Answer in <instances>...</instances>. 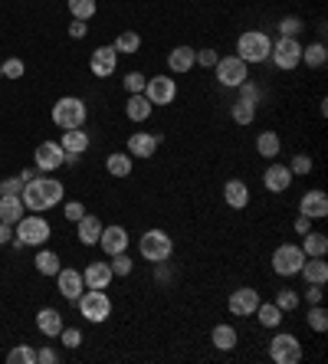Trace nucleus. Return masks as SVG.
<instances>
[{
  "label": "nucleus",
  "instance_id": "obj_1",
  "mask_svg": "<svg viewBox=\"0 0 328 364\" xmlns=\"http://www.w3.org/2000/svg\"><path fill=\"white\" fill-rule=\"evenodd\" d=\"M17 233H13V246L20 250V246H43L46 239H50V220L39 214H30V217H20L17 220Z\"/></svg>",
  "mask_w": 328,
  "mask_h": 364
},
{
  "label": "nucleus",
  "instance_id": "obj_2",
  "mask_svg": "<svg viewBox=\"0 0 328 364\" xmlns=\"http://www.w3.org/2000/svg\"><path fill=\"white\" fill-rule=\"evenodd\" d=\"M269 50H273V39L259 33V30H246L240 39H237V56L243 63H266L269 60Z\"/></svg>",
  "mask_w": 328,
  "mask_h": 364
},
{
  "label": "nucleus",
  "instance_id": "obj_3",
  "mask_svg": "<svg viewBox=\"0 0 328 364\" xmlns=\"http://www.w3.org/2000/svg\"><path fill=\"white\" fill-rule=\"evenodd\" d=\"M138 250L148 263H167L171 253H174V239L167 237L164 230H148V233L138 239Z\"/></svg>",
  "mask_w": 328,
  "mask_h": 364
},
{
  "label": "nucleus",
  "instance_id": "obj_4",
  "mask_svg": "<svg viewBox=\"0 0 328 364\" xmlns=\"http://www.w3.org/2000/svg\"><path fill=\"white\" fill-rule=\"evenodd\" d=\"M79 315L86 318V322H105L109 315H112V299L105 295V289H86L79 295Z\"/></svg>",
  "mask_w": 328,
  "mask_h": 364
},
{
  "label": "nucleus",
  "instance_id": "obj_5",
  "mask_svg": "<svg viewBox=\"0 0 328 364\" xmlns=\"http://www.w3.org/2000/svg\"><path fill=\"white\" fill-rule=\"evenodd\" d=\"M53 122L69 131V128H82L86 122V102L76 99V95H63V99L53 105Z\"/></svg>",
  "mask_w": 328,
  "mask_h": 364
},
{
  "label": "nucleus",
  "instance_id": "obj_6",
  "mask_svg": "<svg viewBox=\"0 0 328 364\" xmlns=\"http://www.w3.org/2000/svg\"><path fill=\"white\" fill-rule=\"evenodd\" d=\"M269 60L279 66V69H295L302 63V43L295 37H279L269 50Z\"/></svg>",
  "mask_w": 328,
  "mask_h": 364
},
{
  "label": "nucleus",
  "instance_id": "obj_7",
  "mask_svg": "<svg viewBox=\"0 0 328 364\" xmlns=\"http://www.w3.org/2000/svg\"><path fill=\"white\" fill-rule=\"evenodd\" d=\"M305 263L302 246H292V243H282L276 253H273V273L279 276H299V269Z\"/></svg>",
  "mask_w": 328,
  "mask_h": 364
},
{
  "label": "nucleus",
  "instance_id": "obj_8",
  "mask_svg": "<svg viewBox=\"0 0 328 364\" xmlns=\"http://www.w3.org/2000/svg\"><path fill=\"white\" fill-rule=\"evenodd\" d=\"M269 358L276 364H299L302 361V345H299L295 335L282 331V335H276V338L269 341Z\"/></svg>",
  "mask_w": 328,
  "mask_h": 364
},
{
  "label": "nucleus",
  "instance_id": "obj_9",
  "mask_svg": "<svg viewBox=\"0 0 328 364\" xmlns=\"http://www.w3.org/2000/svg\"><path fill=\"white\" fill-rule=\"evenodd\" d=\"M214 73H217V82L227 89H237L240 82H246V63H243L240 56H220Z\"/></svg>",
  "mask_w": 328,
  "mask_h": 364
},
{
  "label": "nucleus",
  "instance_id": "obj_10",
  "mask_svg": "<svg viewBox=\"0 0 328 364\" xmlns=\"http://www.w3.org/2000/svg\"><path fill=\"white\" fill-rule=\"evenodd\" d=\"M145 95H148L152 105H171L177 99V82L171 75H152L145 82Z\"/></svg>",
  "mask_w": 328,
  "mask_h": 364
},
{
  "label": "nucleus",
  "instance_id": "obj_11",
  "mask_svg": "<svg viewBox=\"0 0 328 364\" xmlns=\"http://www.w3.org/2000/svg\"><path fill=\"white\" fill-rule=\"evenodd\" d=\"M230 315H240V318H250L256 315V305H259V289H250V286H243V289L230 292Z\"/></svg>",
  "mask_w": 328,
  "mask_h": 364
},
{
  "label": "nucleus",
  "instance_id": "obj_12",
  "mask_svg": "<svg viewBox=\"0 0 328 364\" xmlns=\"http://www.w3.org/2000/svg\"><path fill=\"white\" fill-rule=\"evenodd\" d=\"M33 161H37L39 171H56L60 164H66V151L60 148V141H43L33 151Z\"/></svg>",
  "mask_w": 328,
  "mask_h": 364
},
{
  "label": "nucleus",
  "instance_id": "obj_13",
  "mask_svg": "<svg viewBox=\"0 0 328 364\" xmlns=\"http://www.w3.org/2000/svg\"><path fill=\"white\" fill-rule=\"evenodd\" d=\"M56 286H60V295L69 302H76L82 292H86V279H82V273H76V269H60L56 273Z\"/></svg>",
  "mask_w": 328,
  "mask_h": 364
},
{
  "label": "nucleus",
  "instance_id": "obj_14",
  "mask_svg": "<svg viewBox=\"0 0 328 364\" xmlns=\"http://www.w3.org/2000/svg\"><path fill=\"white\" fill-rule=\"evenodd\" d=\"M89 69H92V73L99 75V79L112 75L115 69H118V53H115V46H99V50H92Z\"/></svg>",
  "mask_w": 328,
  "mask_h": 364
},
{
  "label": "nucleus",
  "instance_id": "obj_15",
  "mask_svg": "<svg viewBox=\"0 0 328 364\" xmlns=\"http://www.w3.org/2000/svg\"><path fill=\"white\" fill-rule=\"evenodd\" d=\"M292 171H289V164H269L266 167V174H263V184L269 194H282V190H289L292 188Z\"/></svg>",
  "mask_w": 328,
  "mask_h": 364
},
{
  "label": "nucleus",
  "instance_id": "obj_16",
  "mask_svg": "<svg viewBox=\"0 0 328 364\" xmlns=\"http://www.w3.org/2000/svg\"><path fill=\"white\" fill-rule=\"evenodd\" d=\"M299 214H305L309 220H322V217H328V194L325 190H309V194H302Z\"/></svg>",
  "mask_w": 328,
  "mask_h": 364
},
{
  "label": "nucleus",
  "instance_id": "obj_17",
  "mask_svg": "<svg viewBox=\"0 0 328 364\" xmlns=\"http://www.w3.org/2000/svg\"><path fill=\"white\" fill-rule=\"evenodd\" d=\"M99 246L109 253V256H115V253H128V230L125 226H102Z\"/></svg>",
  "mask_w": 328,
  "mask_h": 364
},
{
  "label": "nucleus",
  "instance_id": "obj_18",
  "mask_svg": "<svg viewBox=\"0 0 328 364\" xmlns=\"http://www.w3.org/2000/svg\"><path fill=\"white\" fill-rule=\"evenodd\" d=\"M161 145V135H152V131H135L128 138V154L131 158H152L154 151Z\"/></svg>",
  "mask_w": 328,
  "mask_h": 364
},
{
  "label": "nucleus",
  "instance_id": "obj_19",
  "mask_svg": "<svg viewBox=\"0 0 328 364\" xmlns=\"http://www.w3.org/2000/svg\"><path fill=\"white\" fill-rule=\"evenodd\" d=\"M82 279H86V289H109V282H112V266L109 263H89L86 273H82Z\"/></svg>",
  "mask_w": 328,
  "mask_h": 364
},
{
  "label": "nucleus",
  "instance_id": "obj_20",
  "mask_svg": "<svg viewBox=\"0 0 328 364\" xmlns=\"http://www.w3.org/2000/svg\"><path fill=\"white\" fill-rule=\"evenodd\" d=\"M305 276V282L309 286H325L328 282V263H325V256H305V263L302 269H299Z\"/></svg>",
  "mask_w": 328,
  "mask_h": 364
},
{
  "label": "nucleus",
  "instance_id": "obj_21",
  "mask_svg": "<svg viewBox=\"0 0 328 364\" xmlns=\"http://www.w3.org/2000/svg\"><path fill=\"white\" fill-rule=\"evenodd\" d=\"M224 201L230 203V210H243L250 203V188L243 184L240 177H230L227 184H224Z\"/></svg>",
  "mask_w": 328,
  "mask_h": 364
},
{
  "label": "nucleus",
  "instance_id": "obj_22",
  "mask_svg": "<svg viewBox=\"0 0 328 364\" xmlns=\"http://www.w3.org/2000/svg\"><path fill=\"white\" fill-rule=\"evenodd\" d=\"M24 201H20V194H0V224H17L20 217H24Z\"/></svg>",
  "mask_w": 328,
  "mask_h": 364
},
{
  "label": "nucleus",
  "instance_id": "obj_23",
  "mask_svg": "<svg viewBox=\"0 0 328 364\" xmlns=\"http://www.w3.org/2000/svg\"><path fill=\"white\" fill-rule=\"evenodd\" d=\"M37 328L46 335V338H56V335L63 331V315L56 312V309H39L37 312Z\"/></svg>",
  "mask_w": 328,
  "mask_h": 364
},
{
  "label": "nucleus",
  "instance_id": "obj_24",
  "mask_svg": "<svg viewBox=\"0 0 328 364\" xmlns=\"http://www.w3.org/2000/svg\"><path fill=\"white\" fill-rule=\"evenodd\" d=\"M125 115L131 122H145V118H152V102L145 92H135V95H128L125 102Z\"/></svg>",
  "mask_w": 328,
  "mask_h": 364
},
{
  "label": "nucleus",
  "instance_id": "obj_25",
  "mask_svg": "<svg viewBox=\"0 0 328 364\" xmlns=\"http://www.w3.org/2000/svg\"><path fill=\"white\" fill-rule=\"evenodd\" d=\"M76 226H79V243H82V246H95V243H99V237H102V224H99V217L86 214Z\"/></svg>",
  "mask_w": 328,
  "mask_h": 364
},
{
  "label": "nucleus",
  "instance_id": "obj_26",
  "mask_svg": "<svg viewBox=\"0 0 328 364\" xmlns=\"http://www.w3.org/2000/svg\"><path fill=\"white\" fill-rule=\"evenodd\" d=\"M37 184H39V194H43L46 210L63 201V181H56V177H37Z\"/></svg>",
  "mask_w": 328,
  "mask_h": 364
},
{
  "label": "nucleus",
  "instance_id": "obj_27",
  "mask_svg": "<svg viewBox=\"0 0 328 364\" xmlns=\"http://www.w3.org/2000/svg\"><path fill=\"white\" fill-rule=\"evenodd\" d=\"M194 53L190 46H174V50L167 53V66L174 69V73H190L194 69Z\"/></svg>",
  "mask_w": 328,
  "mask_h": 364
},
{
  "label": "nucleus",
  "instance_id": "obj_28",
  "mask_svg": "<svg viewBox=\"0 0 328 364\" xmlns=\"http://www.w3.org/2000/svg\"><path fill=\"white\" fill-rule=\"evenodd\" d=\"M60 148H63L66 154H82V151L89 148V135L82 131V128H69V131H63Z\"/></svg>",
  "mask_w": 328,
  "mask_h": 364
},
{
  "label": "nucleus",
  "instance_id": "obj_29",
  "mask_svg": "<svg viewBox=\"0 0 328 364\" xmlns=\"http://www.w3.org/2000/svg\"><path fill=\"white\" fill-rule=\"evenodd\" d=\"M210 341H214V348H220V352H233L237 341H240V335H237V328L233 325H217L214 331H210Z\"/></svg>",
  "mask_w": 328,
  "mask_h": 364
},
{
  "label": "nucleus",
  "instance_id": "obj_30",
  "mask_svg": "<svg viewBox=\"0 0 328 364\" xmlns=\"http://www.w3.org/2000/svg\"><path fill=\"white\" fill-rule=\"evenodd\" d=\"M105 167H109L112 177H128L131 167H135V161H131V154H125V151H115V154L105 158Z\"/></svg>",
  "mask_w": 328,
  "mask_h": 364
},
{
  "label": "nucleus",
  "instance_id": "obj_31",
  "mask_svg": "<svg viewBox=\"0 0 328 364\" xmlns=\"http://www.w3.org/2000/svg\"><path fill=\"white\" fill-rule=\"evenodd\" d=\"M279 151H282V141H279L276 131H259L256 135V154L259 158H276Z\"/></svg>",
  "mask_w": 328,
  "mask_h": 364
},
{
  "label": "nucleus",
  "instance_id": "obj_32",
  "mask_svg": "<svg viewBox=\"0 0 328 364\" xmlns=\"http://www.w3.org/2000/svg\"><path fill=\"white\" fill-rule=\"evenodd\" d=\"M302 253L305 256H325L328 253V237L325 233H316V230L302 233Z\"/></svg>",
  "mask_w": 328,
  "mask_h": 364
},
{
  "label": "nucleus",
  "instance_id": "obj_33",
  "mask_svg": "<svg viewBox=\"0 0 328 364\" xmlns=\"http://www.w3.org/2000/svg\"><path fill=\"white\" fill-rule=\"evenodd\" d=\"M33 263H37V273H39V276H56V273L63 269V266H60V256H56L53 250H39Z\"/></svg>",
  "mask_w": 328,
  "mask_h": 364
},
{
  "label": "nucleus",
  "instance_id": "obj_34",
  "mask_svg": "<svg viewBox=\"0 0 328 364\" xmlns=\"http://www.w3.org/2000/svg\"><path fill=\"white\" fill-rule=\"evenodd\" d=\"M328 60V50H325V43L318 39V43H309V46H302V63L305 66H312V69H318V66H325Z\"/></svg>",
  "mask_w": 328,
  "mask_h": 364
},
{
  "label": "nucleus",
  "instance_id": "obj_35",
  "mask_svg": "<svg viewBox=\"0 0 328 364\" xmlns=\"http://www.w3.org/2000/svg\"><path fill=\"white\" fill-rule=\"evenodd\" d=\"M112 46H115V53H118V56H122V53H125V56H131V53H138L141 37L135 33V30H125V33H118V37H115Z\"/></svg>",
  "mask_w": 328,
  "mask_h": 364
},
{
  "label": "nucleus",
  "instance_id": "obj_36",
  "mask_svg": "<svg viewBox=\"0 0 328 364\" xmlns=\"http://www.w3.org/2000/svg\"><path fill=\"white\" fill-rule=\"evenodd\" d=\"M256 315H259V322H263L266 328H276L279 322H282V309H279L276 302H259V305H256Z\"/></svg>",
  "mask_w": 328,
  "mask_h": 364
},
{
  "label": "nucleus",
  "instance_id": "obj_37",
  "mask_svg": "<svg viewBox=\"0 0 328 364\" xmlns=\"http://www.w3.org/2000/svg\"><path fill=\"white\" fill-rule=\"evenodd\" d=\"M230 115H233V122L237 125H250L253 118H256V105L246 99H237L233 102V109H230Z\"/></svg>",
  "mask_w": 328,
  "mask_h": 364
},
{
  "label": "nucleus",
  "instance_id": "obj_38",
  "mask_svg": "<svg viewBox=\"0 0 328 364\" xmlns=\"http://www.w3.org/2000/svg\"><path fill=\"white\" fill-rule=\"evenodd\" d=\"M66 3H69L73 20H89V17H95V10H99L95 0H66Z\"/></svg>",
  "mask_w": 328,
  "mask_h": 364
},
{
  "label": "nucleus",
  "instance_id": "obj_39",
  "mask_svg": "<svg viewBox=\"0 0 328 364\" xmlns=\"http://www.w3.org/2000/svg\"><path fill=\"white\" fill-rule=\"evenodd\" d=\"M109 266H112V276H131V269H135V263L128 260V253H115V256H109Z\"/></svg>",
  "mask_w": 328,
  "mask_h": 364
},
{
  "label": "nucleus",
  "instance_id": "obj_40",
  "mask_svg": "<svg viewBox=\"0 0 328 364\" xmlns=\"http://www.w3.org/2000/svg\"><path fill=\"white\" fill-rule=\"evenodd\" d=\"M305 322H309L312 331H325L328 328V312L322 309V305H309V318H305Z\"/></svg>",
  "mask_w": 328,
  "mask_h": 364
},
{
  "label": "nucleus",
  "instance_id": "obj_41",
  "mask_svg": "<svg viewBox=\"0 0 328 364\" xmlns=\"http://www.w3.org/2000/svg\"><path fill=\"white\" fill-rule=\"evenodd\" d=\"M302 30H305V24L299 17H282L279 20V37H299Z\"/></svg>",
  "mask_w": 328,
  "mask_h": 364
},
{
  "label": "nucleus",
  "instance_id": "obj_42",
  "mask_svg": "<svg viewBox=\"0 0 328 364\" xmlns=\"http://www.w3.org/2000/svg\"><path fill=\"white\" fill-rule=\"evenodd\" d=\"M7 361H10V364H33V361H37V352H33V348H26V345H20V348H13V352L7 354Z\"/></svg>",
  "mask_w": 328,
  "mask_h": 364
},
{
  "label": "nucleus",
  "instance_id": "obj_43",
  "mask_svg": "<svg viewBox=\"0 0 328 364\" xmlns=\"http://www.w3.org/2000/svg\"><path fill=\"white\" fill-rule=\"evenodd\" d=\"M0 69H3V75H7V79H20V75L26 73L24 60H17V56H10V60H3V63H0Z\"/></svg>",
  "mask_w": 328,
  "mask_h": 364
},
{
  "label": "nucleus",
  "instance_id": "obj_44",
  "mask_svg": "<svg viewBox=\"0 0 328 364\" xmlns=\"http://www.w3.org/2000/svg\"><path fill=\"white\" fill-rule=\"evenodd\" d=\"M276 305L282 309V312H292L295 305H299V295L292 289H279V295H276Z\"/></svg>",
  "mask_w": 328,
  "mask_h": 364
},
{
  "label": "nucleus",
  "instance_id": "obj_45",
  "mask_svg": "<svg viewBox=\"0 0 328 364\" xmlns=\"http://www.w3.org/2000/svg\"><path fill=\"white\" fill-rule=\"evenodd\" d=\"M145 82H148V75H141V73H128V75H125V89H128V95H135V92H145Z\"/></svg>",
  "mask_w": 328,
  "mask_h": 364
},
{
  "label": "nucleus",
  "instance_id": "obj_46",
  "mask_svg": "<svg viewBox=\"0 0 328 364\" xmlns=\"http://www.w3.org/2000/svg\"><path fill=\"white\" fill-rule=\"evenodd\" d=\"M63 217L66 220H69V224H79V220H82V217H86V207H82V203L79 201H69L63 207Z\"/></svg>",
  "mask_w": 328,
  "mask_h": 364
},
{
  "label": "nucleus",
  "instance_id": "obj_47",
  "mask_svg": "<svg viewBox=\"0 0 328 364\" xmlns=\"http://www.w3.org/2000/svg\"><path fill=\"white\" fill-rule=\"evenodd\" d=\"M289 171L292 174H309V171H312V158H309V154H295L289 164Z\"/></svg>",
  "mask_w": 328,
  "mask_h": 364
},
{
  "label": "nucleus",
  "instance_id": "obj_48",
  "mask_svg": "<svg viewBox=\"0 0 328 364\" xmlns=\"http://www.w3.org/2000/svg\"><path fill=\"white\" fill-rule=\"evenodd\" d=\"M217 60H220V56H217L214 50H197V53H194V63L203 66V69H214Z\"/></svg>",
  "mask_w": 328,
  "mask_h": 364
},
{
  "label": "nucleus",
  "instance_id": "obj_49",
  "mask_svg": "<svg viewBox=\"0 0 328 364\" xmlns=\"http://www.w3.org/2000/svg\"><path fill=\"white\" fill-rule=\"evenodd\" d=\"M60 338H63L66 348H79V345H82V331H79V328H63Z\"/></svg>",
  "mask_w": 328,
  "mask_h": 364
},
{
  "label": "nucleus",
  "instance_id": "obj_50",
  "mask_svg": "<svg viewBox=\"0 0 328 364\" xmlns=\"http://www.w3.org/2000/svg\"><path fill=\"white\" fill-rule=\"evenodd\" d=\"M240 99H246V102H253V105H256V102H259V86H256V82H240Z\"/></svg>",
  "mask_w": 328,
  "mask_h": 364
},
{
  "label": "nucleus",
  "instance_id": "obj_51",
  "mask_svg": "<svg viewBox=\"0 0 328 364\" xmlns=\"http://www.w3.org/2000/svg\"><path fill=\"white\" fill-rule=\"evenodd\" d=\"M24 190V181L20 177H7V181H0V194H20Z\"/></svg>",
  "mask_w": 328,
  "mask_h": 364
},
{
  "label": "nucleus",
  "instance_id": "obj_52",
  "mask_svg": "<svg viewBox=\"0 0 328 364\" xmlns=\"http://www.w3.org/2000/svg\"><path fill=\"white\" fill-rule=\"evenodd\" d=\"M86 33H89L86 20H73V24H69V37H73V39H82Z\"/></svg>",
  "mask_w": 328,
  "mask_h": 364
},
{
  "label": "nucleus",
  "instance_id": "obj_53",
  "mask_svg": "<svg viewBox=\"0 0 328 364\" xmlns=\"http://www.w3.org/2000/svg\"><path fill=\"white\" fill-rule=\"evenodd\" d=\"M56 358H60V354L53 352V348H43V352H37V361H43V364H56Z\"/></svg>",
  "mask_w": 328,
  "mask_h": 364
},
{
  "label": "nucleus",
  "instance_id": "obj_54",
  "mask_svg": "<svg viewBox=\"0 0 328 364\" xmlns=\"http://www.w3.org/2000/svg\"><path fill=\"white\" fill-rule=\"evenodd\" d=\"M309 230H312V220H309L305 214H299V220H295V233L302 237V233H309Z\"/></svg>",
  "mask_w": 328,
  "mask_h": 364
},
{
  "label": "nucleus",
  "instance_id": "obj_55",
  "mask_svg": "<svg viewBox=\"0 0 328 364\" xmlns=\"http://www.w3.org/2000/svg\"><path fill=\"white\" fill-rule=\"evenodd\" d=\"M305 299H309V305H322V286H312L305 292Z\"/></svg>",
  "mask_w": 328,
  "mask_h": 364
},
{
  "label": "nucleus",
  "instance_id": "obj_56",
  "mask_svg": "<svg viewBox=\"0 0 328 364\" xmlns=\"http://www.w3.org/2000/svg\"><path fill=\"white\" fill-rule=\"evenodd\" d=\"M13 239V226L10 224H0V243H10Z\"/></svg>",
  "mask_w": 328,
  "mask_h": 364
},
{
  "label": "nucleus",
  "instance_id": "obj_57",
  "mask_svg": "<svg viewBox=\"0 0 328 364\" xmlns=\"http://www.w3.org/2000/svg\"><path fill=\"white\" fill-rule=\"evenodd\" d=\"M0 75H3V69H0Z\"/></svg>",
  "mask_w": 328,
  "mask_h": 364
}]
</instances>
